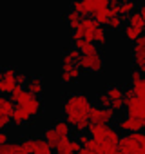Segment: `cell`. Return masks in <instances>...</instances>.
Returning a JSON list of instances; mask_svg holds the SVG:
<instances>
[{"mask_svg":"<svg viewBox=\"0 0 145 154\" xmlns=\"http://www.w3.org/2000/svg\"><path fill=\"white\" fill-rule=\"evenodd\" d=\"M91 100L84 93H71L65 96L62 103V112L65 120L71 123V127L75 129L78 134L89 131L91 120H89V111H91Z\"/></svg>","mask_w":145,"mask_h":154,"instance_id":"cell-1","label":"cell"},{"mask_svg":"<svg viewBox=\"0 0 145 154\" xmlns=\"http://www.w3.org/2000/svg\"><path fill=\"white\" fill-rule=\"evenodd\" d=\"M89 134L96 141H113V143H118L120 138H122L120 132H118V129H114L111 123H98V125L91 123Z\"/></svg>","mask_w":145,"mask_h":154,"instance_id":"cell-2","label":"cell"},{"mask_svg":"<svg viewBox=\"0 0 145 154\" xmlns=\"http://www.w3.org/2000/svg\"><path fill=\"white\" fill-rule=\"evenodd\" d=\"M89 120L93 125L98 123H113L116 120V111L113 107H100V105H93L89 111Z\"/></svg>","mask_w":145,"mask_h":154,"instance_id":"cell-3","label":"cell"},{"mask_svg":"<svg viewBox=\"0 0 145 154\" xmlns=\"http://www.w3.org/2000/svg\"><path fill=\"white\" fill-rule=\"evenodd\" d=\"M15 107H17V103H15L11 98H6V96L2 94V98H0V127H2V131L13 122Z\"/></svg>","mask_w":145,"mask_h":154,"instance_id":"cell-4","label":"cell"},{"mask_svg":"<svg viewBox=\"0 0 145 154\" xmlns=\"http://www.w3.org/2000/svg\"><path fill=\"white\" fill-rule=\"evenodd\" d=\"M80 67L84 71H91V72H100L103 69V58L102 54L96 51V53H91V54H84L82 62H80Z\"/></svg>","mask_w":145,"mask_h":154,"instance_id":"cell-5","label":"cell"},{"mask_svg":"<svg viewBox=\"0 0 145 154\" xmlns=\"http://www.w3.org/2000/svg\"><path fill=\"white\" fill-rule=\"evenodd\" d=\"M125 112H127V116H132V118H145V100H141L140 96L127 98Z\"/></svg>","mask_w":145,"mask_h":154,"instance_id":"cell-6","label":"cell"},{"mask_svg":"<svg viewBox=\"0 0 145 154\" xmlns=\"http://www.w3.org/2000/svg\"><path fill=\"white\" fill-rule=\"evenodd\" d=\"M132 62H134V65L138 69L141 65H145V33L134 42V47H132Z\"/></svg>","mask_w":145,"mask_h":154,"instance_id":"cell-7","label":"cell"},{"mask_svg":"<svg viewBox=\"0 0 145 154\" xmlns=\"http://www.w3.org/2000/svg\"><path fill=\"white\" fill-rule=\"evenodd\" d=\"M118 129L122 132H140V131H143V118L127 116L118 123Z\"/></svg>","mask_w":145,"mask_h":154,"instance_id":"cell-8","label":"cell"},{"mask_svg":"<svg viewBox=\"0 0 145 154\" xmlns=\"http://www.w3.org/2000/svg\"><path fill=\"white\" fill-rule=\"evenodd\" d=\"M31 122H33V116L24 109V105H18V103H17L15 112H13V123H15L17 127H24V125H27V123H31Z\"/></svg>","mask_w":145,"mask_h":154,"instance_id":"cell-9","label":"cell"},{"mask_svg":"<svg viewBox=\"0 0 145 154\" xmlns=\"http://www.w3.org/2000/svg\"><path fill=\"white\" fill-rule=\"evenodd\" d=\"M33 96H35V94H33L29 89L22 87V85H18V87H17V89L9 94V98H11L15 103H26V102H29Z\"/></svg>","mask_w":145,"mask_h":154,"instance_id":"cell-10","label":"cell"},{"mask_svg":"<svg viewBox=\"0 0 145 154\" xmlns=\"http://www.w3.org/2000/svg\"><path fill=\"white\" fill-rule=\"evenodd\" d=\"M18 105H24V109L33 116V120L42 112V102H40V98H38V96H33L29 102H26V103H18Z\"/></svg>","mask_w":145,"mask_h":154,"instance_id":"cell-11","label":"cell"},{"mask_svg":"<svg viewBox=\"0 0 145 154\" xmlns=\"http://www.w3.org/2000/svg\"><path fill=\"white\" fill-rule=\"evenodd\" d=\"M72 44H75V47H78L84 54H91V53H96L98 47L94 45L93 40L89 38H78V40H72Z\"/></svg>","mask_w":145,"mask_h":154,"instance_id":"cell-12","label":"cell"},{"mask_svg":"<svg viewBox=\"0 0 145 154\" xmlns=\"http://www.w3.org/2000/svg\"><path fill=\"white\" fill-rule=\"evenodd\" d=\"M82 67L80 65H75L72 69H69V71H62V74H60V80H62V84H71V82H75V80H78L80 78V74H82Z\"/></svg>","mask_w":145,"mask_h":154,"instance_id":"cell-13","label":"cell"},{"mask_svg":"<svg viewBox=\"0 0 145 154\" xmlns=\"http://www.w3.org/2000/svg\"><path fill=\"white\" fill-rule=\"evenodd\" d=\"M26 89H29L35 96H40L42 91H44V82H42V78H40V76H33V78H29Z\"/></svg>","mask_w":145,"mask_h":154,"instance_id":"cell-14","label":"cell"},{"mask_svg":"<svg viewBox=\"0 0 145 154\" xmlns=\"http://www.w3.org/2000/svg\"><path fill=\"white\" fill-rule=\"evenodd\" d=\"M141 35H143V29H140V27H134V26H129V24L123 27V38L129 40V42H132V44H134Z\"/></svg>","mask_w":145,"mask_h":154,"instance_id":"cell-15","label":"cell"},{"mask_svg":"<svg viewBox=\"0 0 145 154\" xmlns=\"http://www.w3.org/2000/svg\"><path fill=\"white\" fill-rule=\"evenodd\" d=\"M17 87H18L17 78H2V82H0V93L2 94H11Z\"/></svg>","mask_w":145,"mask_h":154,"instance_id":"cell-16","label":"cell"},{"mask_svg":"<svg viewBox=\"0 0 145 154\" xmlns=\"http://www.w3.org/2000/svg\"><path fill=\"white\" fill-rule=\"evenodd\" d=\"M44 138H45V140L53 145V149H54V147L62 141V138H63V136H62V134L53 127V129H45V131H44Z\"/></svg>","mask_w":145,"mask_h":154,"instance_id":"cell-17","label":"cell"},{"mask_svg":"<svg viewBox=\"0 0 145 154\" xmlns=\"http://www.w3.org/2000/svg\"><path fill=\"white\" fill-rule=\"evenodd\" d=\"M82 15L78 13V11H69L67 15H65V20H67V24H69V27L71 29H76V27H80V24H82Z\"/></svg>","mask_w":145,"mask_h":154,"instance_id":"cell-18","label":"cell"},{"mask_svg":"<svg viewBox=\"0 0 145 154\" xmlns=\"http://www.w3.org/2000/svg\"><path fill=\"white\" fill-rule=\"evenodd\" d=\"M127 24H129V26H134V27H140V29L145 31V20H143V17H141L140 11L131 13V15L127 17Z\"/></svg>","mask_w":145,"mask_h":154,"instance_id":"cell-19","label":"cell"},{"mask_svg":"<svg viewBox=\"0 0 145 154\" xmlns=\"http://www.w3.org/2000/svg\"><path fill=\"white\" fill-rule=\"evenodd\" d=\"M107 94L111 96V100H125V89H122L120 85H109L107 87Z\"/></svg>","mask_w":145,"mask_h":154,"instance_id":"cell-20","label":"cell"},{"mask_svg":"<svg viewBox=\"0 0 145 154\" xmlns=\"http://www.w3.org/2000/svg\"><path fill=\"white\" fill-rule=\"evenodd\" d=\"M94 103H96V105H100V107H113V100H111V96L107 94V91L98 93V94H96Z\"/></svg>","mask_w":145,"mask_h":154,"instance_id":"cell-21","label":"cell"},{"mask_svg":"<svg viewBox=\"0 0 145 154\" xmlns=\"http://www.w3.org/2000/svg\"><path fill=\"white\" fill-rule=\"evenodd\" d=\"M53 127H54L62 136H69V134H71V129H72V127H71V123H69L67 120H58V122H54V125H53Z\"/></svg>","mask_w":145,"mask_h":154,"instance_id":"cell-22","label":"cell"},{"mask_svg":"<svg viewBox=\"0 0 145 154\" xmlns=\"http://www.w3.org/2000/svg\"><path fill=\"white\" fill-rule=\"evenodd\" d=\"M65 54H67L72 62H75V65H80V62H82V58H84V53H82L78 47H71V49H67Z\"/></svg>","mask_w":145,"mask_h":154,"instance_id":"cell-23","label":"cell"},{"mask_svg":"<svg viewBox=\"0 0 145 154\" xmlns=\"http://www.w3.org/2000/svg\"><path fill=\"white\" fill-rule=\"evenodd\" d=\"M123 20H127V17H122V15H118V17H111L105 27H109L111 31H118V29L122 27V24H123Z\"/></svg>","mask_w":145,"mask_h":154,"instance_id":"cell-24","label":"cell"},{"mask_svg":"<svg viewBox=\"0 0 145 154\" xmlns=\"http://www.w3.org/2000/svg\"><path fill=\"white\" fill-rule=\"evenodd\" d=\"M136 11V2L134 0H131V2H122L120 4V15L122 17H129L131 13Z\"/></svg>","mask_w":145,"mask_h":154,"instance_id":"cell-25","label":"cell"},{"mask_svg":"<svg viewBox=\"0 0 145 154\" xmlns=\"http://www.w3.org/2000/svg\"><path fill=\"white\" fill-rule=\"evenodd\" d=\"M17 150H18V143L13 141L2 143V147H0V154H17Z\"/></svg>","mask_w":145,"mask_h":154,"instance_id":"cell-26","label":"cell"},{"mask_svg":"<svg viewBox=\"0 0 145 154\" xmlns=\"http://www.w3.org/2000/svg\"><path fill=\"white\" fill-rule=\"evenodd\" d=\"M69 143H71V138H69V136H63V138H62V141L54 147V152H56V154H62V152L69 150Z\"/></svg>","mask_w":145,"mask_h":154,"instance_id":"cell-27","label":"cell"},{"mask_svg":"<svg viewBox=\"0 0 145 154\" xmlns=\"http://www.w3.org/2000/svg\"><path fill=\"white\" fill-rule=\"evenodd\" d=\"M82 4H84V11H82V15H84V17L93 15V11H94V0H82Z\"/></svg>","mask_w":145,"mask_h":154,"instance_id":"cell-28","label":"cell"},{"mask_svg":"<svg viewBox=\"0 0 145 154\" xmlns=\"http://www.w3.org/2000/svg\"><path fill=\"white\" fill-rule=\"evenodd\" d=\"M134 91H136V96H140L141 100H145V76H143V80H140L138 84L132 85Z\"/></svg>","mask_w":145,"mask_h":154,"instance_id":"cell-29","label":"cell"},{"mask_svg":"<svg viewBox=\"0 0 145 154\" xmlns=\"http://www.w3.org/2000/svg\"><path fill=\"white\" fill-rule=\"evenodd\" d=\"M75 67V62H72L67 54H63L62 56V71H69V69H72Z\"/></svg>","mask_w":145,"mask_h":154,"instance_id":"cell-30","label":"cell"},{"mask_svg":"<svg viewBox=\"0 0 145 154\" xmlns=\"http://www.w3.org/2000/svg\"><path fill=\"white\" fill-rule=\"evenodd\" d=\"M140 80H143L141 71H140V69H132V71H131V84L134 85V84H138Z\"/></svg>","mask_w":145,"mask_h":154,"instance_id":"cell-31","label":"cell"},{"mask_svg":"<svg viewBox=\"0 0 145 154\" xmlns=\"http://www.w3.org/2000/svg\"><path fill=\"white\" fill-rule=\"evenodd\" d=\"M17 69H13V67H6V69H2V78H17Z\"/></svg>","mask_w":145,"mask_h":154,"instance_id":"cell-32","label":"cell"},{"mask_svg":"<svg viewBox=\"0 0 145 154\" xmlns=\"http://www.w3.org/2000/svg\"><path fill=\"white\" fill-rule=\"evenodd\" d=\"M71 9H72V11H78V13L82 15V11H84L82 0H71ZM82 17H84V15H82Z\"/></svg>","mask_w":145,"mask_h":154,"instance_id":"cell-33","label":"cell"},{"mask_svg":"<svg viewBox=\"0 0 145 154\" xmlns=\"http://www.w3.org/2000/svg\"><path fill=\"white\" fill-rule=\"evenodd\" d=\"M91 140H93V138H91V134H89V131H87V132H80V136H78V141H80V143H82L84 147H87Z\"/></svg>","mask_w":145,"mask_h":154,"instance_id":"cell-34","label":"cell"},{"mask_svg":"<svg viewBox=\"0 0 145 154\" xmlns=\"http://www.w3.org/2000/svg\"><path fill=\"white\" fill-rule=\"evenodd\" d=\"M69 149L72 150V152H80L82 149H84V145L78 141V138L76 140H71V143H69Z\"/></svg>","mask_w":145,"mask_h":154,"instance_id":"cell-35","label":"cell"},{"mask_svg":"<svg viewBox=\"0 0 145 154\" xmlns=\"http://www.w3.org/2000/svg\"><path fill=\"white\" fill-rule=\"evenodd\" d=\"M27 80H29V78H27L26 74H17V84H18V85L26 87V85H27Z\"/></svg>","mask_w":145,"mask_h":154,"instance_id":"cell-36","label":"cell"},{"mask_svg":"<svg viewBox=\"0 0 145 154\" xmlns=\"http://www.w3.org/2000/svg\"><path fill=\"white\" fill-rule=\"evenodd\" d=\"M113 109H114V111L125 109V100H114V102H113Z\"/></svg>","mask_w":145,"mask_h":154,"instance_id":"cell-37","label":"cell"},{"mask_svg":"<svg viewBox=\"0 0 145 154\" xmlns=\"http://www.w3.org/2000/svg\"><path fill=\"white\" fill-rule=\"evenodd\" d=\"M8 141H9V136H8L6 131H2V134H0V143H8Z\"/></svg>","mask_w":145,"mask_h":154,"instance_id":"cell-38","label":"cell"},{"mask_svg":"<svg viewBox=\"0 0 145 154\" xmlns=\"http://www.w3.org/2000/svg\"><path fill=\"white\" fill-rule=\"evenodd\" d=\"M140 13H141V17H143V20H145V4H141L140 6V9H138Z\"/></svg>","mask_w":145,"mask_h":154,"instance_id":"cell-39","label":"cell"},{"mask_svg":"<svg viewBox=\"0 0 145 154\" xmlns=\"http://www.w3.org/2000/svg\"><path fill=\"white\" fill-rule=\"evenodd\" d=\"M17 154H31V152H27V150H24L20 145H18V150H17Z\"/></svg>","mask_w":145,"mask_h":154,"instance_id":"cell-40","label":"cell"},{"mask_svg":"<svg viewBox=\"0 0 145 154\" xmlns=\"http://www.w3.org/2000/svg\"><path fill=\"white\" fill-rule=\"evenodd\" d=\"M76 154H91V152H89V149H87V147H84V149H82L80 152H76Z\"/></svg>","mask_w":145,"mask_h":154,"instance_id":"cell-41","label":"cell"},{"mask_svg":"<svg viewBox=\"0 0 145 154\" xmlns=\"http://www.w3.org/2000/svg\"><path fill=\"white\" fill-rule=\"evenodd\" d=\"M62 154H76V152H72V150L69 149V150H65V152H62Z\"/></svg>","mask_w":145,"mask_h":154,"instance_id":"cell-42","label":"cell"},{"mask_svg":"<svg viewBox=\"0 0 145 154\" xmlns=\"http://www.w3.org/2000/svg\"><path fill=\"white\" fill-rule=\"evenodd\" d=\"M111 4H122V0H111Z\"/></svg>","mask_w":145,"mask_h":154,"instance_id":"cell-43","label":"cell"},{"mask_svg":"<svg viewBox=\"0 0 145 154\" xmlns=\"http://www.w3.org/2000/svg\"><path fill=\"white\" fill-rule=\"evenodd\" d=\"M140 71H141V74L145 76V65H141V67H140Z\"/></svg>","mask_w":145,"mask_h":154,"instance_id":"cell-44","label":"cell"},{"mask_svg":"<svg viewBox=\"0 0 145 154\" xmlns=\"http://www.w3.org/2000/svg\"><path fill=\"white\" fill-rule=\"evenodd\" d=\"M143 132H145V118H143Z\"/></svg>","mask_w":145,"mask_h":154,"instance_id":"cell-45","label":"cell"},{"mask_svg":"<svg viewBox=\"0 0 145 154\" xmlns=\"http://www.w3.org/2000/svg\"><path fill=\"white\" fill-rule=\"evenodd\" d=\"M122 2H131V0H122Z\"/></svg>","mask_w":145,"mask_h":154,"instance_id":"cell-46","label":"cell"},{"mask_svg":"<svg viewBox=\"0 0 145 154\" xmlns=\"http://www.w3.org/2000/svg\"><path fill=\"white\" fill-rule=\"evenodd\" d=\"M118 154H122V152H118Z\"/></svg>","mask_w":145,"mask_h":154,"instance_id":"cell-47","label":"cell"}]
</instances>
